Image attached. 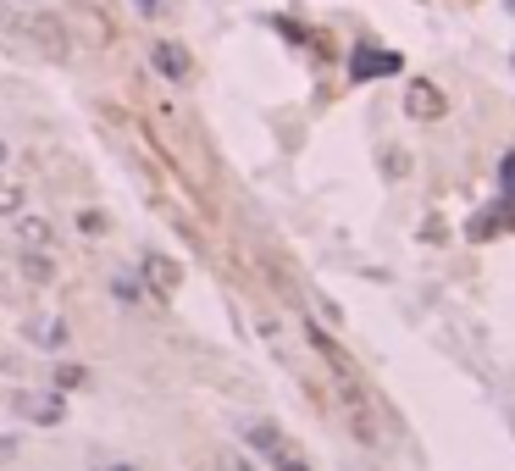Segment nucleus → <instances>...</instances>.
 <instances>
[{
    "instance_id": "16",
    "label": "nucleus",
    "mask_w": 515,
    "mask_h": 471,
    "mask_svg": "<svg viewBox=\"0 0 515 471\" xmlns=\"http://www.w3.org/2000/svg\"><path fill=\"white\" fill-rule=\"evenodd\" d=\"M6 161H12V150H6V139H0V167H6Z\"/></svg>"
},
{
    "instance_id": "4",
    "label": "nucleus",
    "mask_w": 515,
    "mask_h": 471,
    "mask_svg": "<svg viewBox=\"0 0 515 471\" xmlns=\"http://www.w3.org/2000/svg\"><path fill=\"white\" fill-rule=\"evenodd\" d=\"M12 405H17V416H23V422H34V427H56L61 416H67L61 394H17Z\"/></svg>"
},
{
    "instance_id": "5",
    "label": "nucleus",
    "mask_w": 515,
    "mask_h": 471,
    "mask_svg": "<svg viewBox=\"0 0 515 471\" xmlns=\"http://www.w3.org/2000/svg\"><path fill=\"white\" fill-rule=\"evenodd\" d=\"M144 283H150V289H156V300H172V294H178V283H183V272H178V261H167V255L161 250H150L144 255Z\"/></svg>"
},
{
    "instance_id": "8",
    "label": "nucleus",
    "mask_w": 515,
    "mask_h": 471,
    "mask_svg": "<svg viewBox=\"0 0 515 471\" xmlns=\"http://www.w3.org/2000/svg\"><path fill=\"white\" fill-rule=\"evenodd\" d=\"M23 333H28V344H34V350H67V322H61L56 311H50V316H34Z\"/></svg>"
},
{
    "instance_id": "10",
    "label": "nucleus",
    "mask_w": 515,
    "mask_h": 471,
    "mask_svg": "<svg viewBox=\"0 0 515 471\" xmlns=\"http://www.w3.org/2000/svg\"><path fill=\"white\" fill-rule=\"evenodd\" d=\"M17 233H23L28 250H50V244H56V228H50L45 217H23V222H17Z\"/></svg>"
},
{
    "instance_id": "2",
    "label": "nucleus",
    "mask_w": 515,
    "mask_h": 471,
    "mask_svg": "<svg viewBox=\"0 0 515 471\" xmlns=\"http://www.w3.org/2000/svg\"><path fill=\"white\" fill-rule=\"evenodd\" d=\"M244 444L255 449V455L266 460V471H316L311 466V455H305L300 444L288 433H277L272 422H255V427H244Z\"/></svg>"
},
{
    "instance_id": "11",
    "label": "nucleus",
    "mask_w": 515,
    "mask_h": 471,
    "mask_svg": "<svg viewBox=\"0 0 515 471\" xmlns=\"http://www.w3.org/2000/svg\"><path fill=\"white\" fill-rule=\"evenodd\" d=\"M499 189H504V200H515V150L499 161Z\"/></svg>"
},
{
    "instance_id": "13",
    "label": "nucleus",
    "mask_w": 515,
    "mask_h": 471,
    "mask_svg": "<svg viewBox=\"0 0 515 471\" xmlns=\"http://www.w3.org/2000/svg\"><path fill=\"white\" fill-rule=\"evenodd\" d=\"M56 388H84V372H78V366H61V372H56Z\"/></svg>"
},
{
    "instance_id": "1",
    "label": "nucleus",
    "mask_w": 515,
    "mask_h": 471,
    "mask_svg": "<svg viewBox=\"0 0 515 471\" xmlns=\"http://www.w3.org/2000/svg\"><path fill=\"white\" fill-rule=\"evenodd\" d=\"M0 28L23 34L28 45H39L50 61H67V56H72L67 28H61V17H50V12H0Z\"/></svg>"
},
{
    "instance_id": "14",
    "label": "nucleus",
    "mask_w": 515,
    "mask_h": 471,
    "mask_svg": "<svg viewBox=\"0 0 515 471\" xmlns=\"http://www.w3.org/2000/svg\"><path fill=\"white\" fill-rule=\"evenodd\" d=\"M139 294H144V289H139V283H128V278H117V300H139Z\"/></svg>"
},
{
    "instance_id": "9",
    "label": "nucleus",
    "mask_w": 515,
    "mask_h": 471,
    "mask_svg": "<svg viewBox=\"0 0 515 471\" xmlns=\"http://www.w3.org/2000/svg\"><path fill=\"white\" fill-rule=\"evenodd\" d=\"M17 272H23L34 289H45V283L56 278V261H50V255H39V250H23V255H17Z\"/></svg>"
},
{
    "instance_id": "3",
    "label": "nucleus",
    "mask_w": 515,
    "mask_h": 471,
    "mask_svg": "<svg viewBox=\"0 0 515 471\" xmlns=\"http://www.w3.org/2000/svg\"><path fill=\"white\" fill-rule=\"evenodd\" d=\"M444 111H449V100H444V89H438V84H427V78H410V84H405V117L438 122Z\"/></svg>"
},
{
    "instance_id": "7",
    "label": "nucleus",
    "mask_w": 515,
    "mask_h": 471,
    "mask_svg": "<svg viewBox=\"0 0 515 471\" xmlns=\"http://www.w3.org/2000/svg\"><path fill=\"white\" fill-rule=\"evenodd\" d=\"M150 61H156V73L172 78V84H183V78H189V50L172 45V39H156V45H150Z\"/></svg>"
},
{
    "instance_id": "17",
    "label": "nucleus",
    "mask_w": 515,
    "mask_h": 471,
    "mask_svg": "<svg viewBox=\"0 0 515 471\" xmlns=\"http://www.w3.org/2000/svg\"><path fill=\"white\" fill-rule=\"evenodd\" d=\"M100 471H133V466H100Z\"/></svg>"
},
{
    "instance_id": "6",
    "label": "nucleus",
    "mask_w": 515,
    "mask_h": 471,
    "mask_svg": "<svg viewBox=\"0 0 515 471\" xmlns=\"http://www.w3.org/2000/svg\"><path fill=\"white\" fill-rule=\"evenodd\" d=\"M405 61L394 56V50H372V45H360L355 56H349V73L355 78H388V73H399Z\"/></svg>"
},
{
    "instance_id": "15",
    "label": "nucleus",
    "mask_w": 515,
    "mask_h": 471,
    "mask_svg": "<svg viewBox=\"0 0 515 471\" xmlns=\"http://www.w3.org/2000/svg\"><path fill=\"white\" fill-rule=\"evenodd\" d=\"M222 471H250V466H244L239 455H228V460H222Z\"/></svg>"
},
{
    "instance_id": "12",
    "label": "nucleus",
    "mask_w": 515,
    "mask_h": 471,
    "mask_svg": "<svg viewBox=\"0 0 515 471\" xmlns=\"http://www.w3.org/2000/svg\"><path fill=\"white\" fill-rule=\"evenodd\" d=\"M23 211V194L17 189H0V217H17Z\"/></svg>"
}]
</instances>
